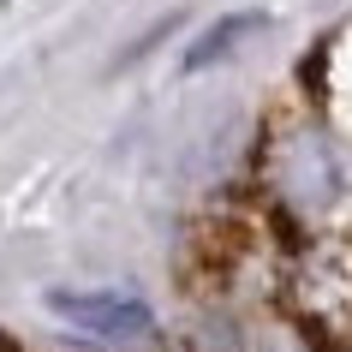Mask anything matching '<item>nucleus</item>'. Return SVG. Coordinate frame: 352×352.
Wrapping results in <instances>:
<instances>
[{
	"label": "nucleus",
	"mask_w": 352,
	"mask_h": 352,
	"mask_svg": "<svg viewBox=\"0 0 352 352\" xmlns=\"http://www.w3.org/2000/svg\"><path fill=\"white\" fill-rule=\"evenodd\" d=\"M263 24H269L263 12H227L221 24H209L204 36L186 48V60H179V66H186V72H209V66H221L227 54H239V42H245V36H257Z\"/></svg>",
	"instance_id": "f03ea898"
},
{
	"label": "nucleus",
	"mask_w": 352,
	"mask_h": 352,
	"mask_svg": "<svg viewBox=\"0 0 352 352\" xmlns=\"http://www.w3.org/2000/svg\"><path fill=\"white\" fill-rule=\"evenodd\" d=\"M48 305L90 334H144L149 329V305H138L126 293H48Z\"/></svg>",
	"instance_id": "f257e3e1"
}]
</instances>
